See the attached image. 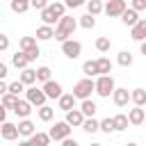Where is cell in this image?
Segmentation results:
<instances>
[{
  "mask_svg": "<svg viewBox=\"0 0 146 146\" xmlns=\"http://www.w3.org/2000/svg\"><path fill=\"white\" fill-rule=\"evenodd\" d=\"M80 23L73 18V16H62L59 18V23L55 25V39L59 41V43H64V41H68V39H73V32H75V27H78Z\"/></svg>",
  "mask_w": 146,
  "mask_h": 146,
  "instance_id": "obj_1",
  "label": "cell"
},
{
  "mask_svg": "<svg viewBox=\"0 0 146 146\" xmlns=\"http://www.w3.org/2000/svg\"><path fill=\"white\" fill-rule=\"evenodd\" d=\"M91 91H96V80H91V78H87V75L73 84V96H75L78 100L91 98Z\"/></svg>",
  "mask_w": 146,
  "mask_h": 146,
  "instance_id": "obj_2",
  "label": "cell"
},
{
  "mask_svg": "<svg viewBox=\"0 0 146 146\" xmlns=\"http://www.w3.org/2000/svg\"><path fill=\"white\" fill-rule=\"evenodd\" d=\"M114 89H116V84H114L112 75H98L96 78V94L100 98H110L114 94Z\"/></svg>",
  "mask_w": 146,
  "mask_h": 146,
  "instance_id": "obj_3",
  "label": "cell"
},
{
  "mask_svg": "<svg viewBox=\"0 0 146 146\" xmlns=\"http://www.w3.org/2000/svg\"><path fill=\"white\" fill-rule=\"evenodd\" d=\"M25 98L34 105V107H41V105H46V100H48V96H46V91H43V87L39 89V87H27L25 89Z\"/></svg>",
  "mask_w": 146,
  "mask_h": 146,
  "instance_id": "obj_4",
  "label": "cell"
},
{
  "mask_svg": "<svg viewBox=\"0 0 146 146\" xmlns=\"http://www.w3.org/2000/svg\"><path fill=\"white\" fill-rule=\"evenodd\" d=\"M71 128H73V125H71L66 119H64V121H57V123L50 128V137H52L55 141H64L66 137H71Z\"/></svg>",
  "mask_w": 146,
  "mask_h": 146,
  "instance_id": "obj_5",
  "label": "cell"
},
{
  "mask_svg": "<svg viewBox=\"0 0 146 146\" xmlns=\"http://www.w3.org/2000/svg\"><path fill=\"white\" fill-rule=\"evenodd\" d=\"M62 52H64L68 59H78V57L82 55V43H80L78 39H68V41L62 43Z\"/></svg>",
  "mask_w": 146,
  "mask_h": 146,
  "instance_id": "obj_6",
  "label": "cell"
},
{
  "mask_svg": "<svg viewBox=\"0 0 146 146\" xmlns=\"http://www.w3.org/2000/svg\"><path fill=\"white\" fill-rule=\"evenodd\" d=\"M128 9V5H125V0H107L105 2V14L110 16V18H121V14Z\"/></svg>",
  "mask_w": 146,
  "mask_h": 146,
  "instance_id": "obj_7",
  "label": "cell"
},
{
  "mask_svg": "<svg viewBox=\"0 0 146 146\" xmlns=\"http://www.w3.org/2000/svg\"><path fill=\"white\" fill-rule=\"evenodd\" d=\"M0 135H2V139L5 141H14V139H18V123H9V121H2V128H0Z\"/></svg>",
  "mask_w": 146,
  "mask_h": 146,
  "instance_id": "obj_8",
  "label": "cell"
},
{
  "mask_svg": "<svg viewBox=\"0 0 146 146\" xmlns=\"http://www.w3.org/2000/svg\"><path fill=\"white\" fill-rule=\"evenodd\" d=\"M112 100H114V105H116V107H125L128 103H132V98H130V91H128V89H123V87H116V89H114V94H112Z\"/></svg>",
  "mask_w": 146,
  "mask_h": 146,
  "instance_id": "obj_9",
  "label": "cell"
},
{
  "mask_svg": "<svg viewBox=\"0 0 146 146\" xmlns=\"http://www.w3.org/2000/svg\"><path fill=\"white\" fill-rule=\"evenodd\" d=\"M32 107H34V105H32L27 98H18V103H16V107H14L11 112H14L18 119H27V116L32 114Z\"/></svg>",
  "mask_w": 146,
  "mask_h": 146,
  "instance_id": "obj_10",
  "label": "cell"
},
{
  "mask_svg": "<svg viewBox=\"0 0 146 146\" xmlns=\"http://www.w3.org/2000/svg\"><path fill=\"white\" fill-rule=\"evenodd\" d=\"M43 91H46V96L52 98V100H57V98L64 94V89H62V84H59L57 80H48V82H43Z\"/></svg>",
  "mask_w": 146,
  "mask_h": 146,
  "instance_id": "obj_11",
  "label": "cell"
},
{
  "mask_svg": "<svg viewBox=\"0 0 146 146\" xmlns=\"http://www.w3.org/2000/svg\"><path fill=\"white\" fill-rule=\"evenodd\" d=\"M75 103H78V98L73 96V91H71V94H62V96L57 98V107H59L62 112H71V110H75Z\"/></svg>",
  "mask_w": 146,
  "mask_h": 146,
  "instance_id": "obj_12",
  "label": "cell"
},
{
  "mask_svg": "<svg viewBox=\"0 0 146 146\" xmlns=\"http://www.w3.org/2000/svg\"><path fill=\"white\" fill-rule=\"evenodd\" d=\"M139 21H141V18H139V11H137V9H132V7H128V9L121 14V23H123V25H128V27H135Z\"/></svg>",
  "mask_w": 146,
  "mask_h": 146,
  "instance_id": "obj_13",
  "label": "cell"
},
{
  "mask_svg": "<svg viewBox=\"0 0 146 146\" xmlns=\"http://www.w3.org/2000/svg\"><path fill=\"white\" fill-rule=\"evenodd\" d=\"M128 119H130V123H132V125H141V123H144V119H146V110H144V107H139V105H135L132 110H128Z\"/></svg>",
  "mask_w": 146,
  "mask_h": 146,
  "instance_id": "obj_14",
  "label": "cell"
},
{
  "mask_svg": "<svg viewBox=\"0 0 146 146\" xmlns=\"http://www.w3.org/2000/svg\"><path fill=\"white\" fill-rule=\"evenodd\" d=\"M130 36L135 39V41H146V18H141L135 27H130Z\"/></svg>",
  "mask_w": 146,
  "mask_h": 146,
  "instance_id": "obj_15",
  "label": "cell"
},
{
  "mask_svg": "<svg viewBox=\"0 0 146 146\" xmlns=\"http://www.w3.org/2000/svg\"><path fill=\"white\" fill-rule=\"evenodd\" d=\"M84 114H82V110H71V112H66V121L73 125V128H82V123H84Z\"/></svg>",
  "mask_w": 146,
  "mask_h": 146,
  "instance_id": "obj_16",
  "label": "cell"
},
{
  "mask_svg": "<svg viewBox=\"0 0 146 146\" xmlns=\"http://www.w3.org/2000/svg\"><path fill=\"white\" fill-rule=\"evenodd\" d=\"M36 39L39 41H50V39H55V27L52 25H39L36 27Z\"/></svg>",
  "mask_w": 146,
  "mask_h": 146,
  "instance_id": "obj_17",
  "label": "cell"
},
{
  "mask_svg": "<svg viewBox=\"0 0 146 146\" xmlns=\"http://www.w3.org/2000/svg\"><path fill=\"white\" fill-rule=\"evenodd\" d=\"M18 132H21V137H32V135L36 132V125H34L30 119H21V121H18Z\"/></svg>",
  "mask_w": 146,
  "mask_h": 146,
  "instance_id": "obj_18",
  "label": "cell"
},
{
  "mask_svg": "<svg viewBox=\"0 0 146 146\" xmlns=\"http://www.w3.org/2000/svg\"><path fill=\"white\" fill-rule=\"evenodd\" d=\"M30 139V144L32 146H48L50 141H52V137H50V132H34L32 137H27Z\"/></svg>",
  "mask_w": 146,
  "mask_h": 146,
  "instance_id": "obj_19",
  "label": "cell"
},
{
  "mask_svg": "<svg viewBox=\"0 0 146 146\" xmlns=\"http://www.w3.org/2000/svg\"><path fill=\"white\" fill-rule=\"evenodd\" d=\"M11 64L16 66V68H27V64H30V59H27V55L23 52V50H16L14 55H11Z\"/></svg>",
  "mask_w": 146,
  "mask_h": 146,
  "instance_id": "obj_20",
  "label": "cell"
},
{
  "mask_svg": "<svg viewBox=\"0 0 146 146\" xmlns=\"http://www.w3.org/2000/svg\"><path fill=\"white\" fill-rule=\"evenodd\" d=\"M18 80H21L25 87H32V84L36 82V71H34V68H23L21 75H18Z\"/></svg>",
  "mask_w": 146,
  "mask_h": 146,
  "instance_id": "obj_21",
  "label": "cell"
},
{
  "mask_svg": "<svg viewBox=\"0 0 146 146\" xmlns=\"http://www.w3.org/2000/svg\"><path fill=\"white\" fill-rule=\"evenodd\" d=\"M82 73H84L87 78H98L100 73H98V64H96V59H87V62L82 64Z\"/></svg>",
  "mask_w": 146,
  "mask_h": 146,
  "instance_id": "obj_22",
  "label": "cell"
},
{
  "mask_svg": "<svg viewBox=\"0 0 146 146\" xmlns=\"http://www.w3.org/2000/svg\"><path fill=\"white\" fill-rule=\"evenodd\" d=\"M130 98H132V103H135V105L144 107V105H146V89H141V87L132 89V91H130Z\"/></svg>",
  "mask_w": 146,
  "mask_h": 146,
  "instance_id": "obj_23",
  "label": "cell"
},
{
  "mask_svg": "<svg viewBox=\"0 0 146 146\" xmlns=\"http://www.w3.org/2000/svg\"><path fill=\"white\" fill-rule=\"evenodd\" d=\"M36 114H39V119H41V121H46V123H48V121H52V119H55V107H50V105H41V107L36 110Z\"/></svg>",
  "mask_w": 146,
  "mask_h": 146,
  "instance_id": "obj_24",
  "label": "cell"
},
{
  "mask_svg": "<svg viewBox=\"0 0 146 146\" xmlns=\"http://www.w3.org/2000/svg\"><path fill=\"white\" fill-rule=\"evenodd\" d=\"M39 16H41V21H43L46 25H55V23H59V18L52 14V9H50V7L41 9V11H39Z\"/></svg>",
  "mask_w": 146,
  "mask_h": 146,
  "instance_id": "obj_25",
  "label": "cell"
},
{
  "mask_svg": "<svg viewBox=\"0 0 146 146\" xmlns=\"http://www.w3.org/2000/svg\"><path fill=\"white\" fill-rule=\"evenodd\" d=\"M96 64H98V73H100V75H110V73H112V66H114V64H112L107 57H98Z\"/></svg>",
  "mask_w": 146,
  "mask_h": 146,
  "instance_id": "obj_26",
  "label": "cell"
},
{
  "mask_svg": "<svg viewBox=\"0 0 146 146\" xmlns=\"http://www.w3.org/2000/svg\"><path fill=\"white\" fill-rule=\"evenodd\" d=\"M80 110H82V114L89 119V116H94V114H96V110H98V107H96V103H94L91 98H87V100H82V103H80Z\"/></svg>",
  "mask_w": 146,
  "mask_h": 146,
  "instance_id": "obj_27",
  "label": "cell"
},
{
  "mask_svg": "<svg viewBox=\"0 0 146 146\" xmlns=\"http://www.w3.org/2000/svg\"><path fill=\"white\" fill-rule=\"evenodd\" d=\"M82 130H84V132H89V135H94V132H98V130H100V121H96L94 116H89V119H84Z\"/></svg>",
  "mask_w": 146,
  "mask_h": 146,
  "instance_id": "obj_28",
  "label": "cell"
},
{
  "mask_svg": "<svg viewBox=\"0 0 146 146\" xmlns=\"http://www.w3.org/2000/svg\"><path fill=\"white\" fill-rule=\"evenodd\" d=\"M87 11H89V14H94V16L103 14V11H105L103 0H87Z\"/></svg>",
  "mask_w": 146,
  "mask_h": 146,
  "instance_id": "obj_29",
  "label": "cell"
},
{
  "mask_svg": "<svg viewBox=\"0 0 146 146\" xmlns=\"http://www.w3.org/2000/svg\"><path fill=\"white\" fill-rule=\"evenodd\" d=\"M78 23H80V27H84V30H94V27H96V16L87 11L84 16H80V21H78Z\"/></svg>",
  "mask_w": 146,
  "mask_h": 146,
  "instance_id": "obj_30",
  "label": "cell"
},
{
  "mask_svg": "<svg viewBox=\"0 0 146 146\" xmlns=\"http://www.w3.org/2000/svg\"><path fill=\"white\" fill-rule=\"evenodd\" d=\"M132 62H135V57H132L130 50H121V52L116 55V64H119V66H130Z\"/></svg>",
  "mask_w": 146,
  "mask_h": 146,
  "instance_id": "obj_31",
  "label": "cell"
},
{
  "mask_svg": "<svg viewBox=\"0 0 146 146\" xmlns=\"http://www.w3.org/2000/svg\"><path fill=\"white\" fill-rule=\"evenodd\" d=\"M9 7H11V11H14V14H25L32 5H30V2H25V0H11V5H9Z\"/></svg>",
  "mask_w": 146,
  "mask_h": 146,
  "instance_id": "obj_32",
  "label": "cell"
},
{
  "mask_svg": "<svg viewBox=\"0 0 146 146\" xmlns=\"http://www.w3.org/2000/svg\"><path fill=\"white\" fill-rule=\"evenodd\" d=\"M128 123H130L128 114H116V116H114V125H116V132H123V130H128Z\"/></svg>",
  "mask_w": 146,
  "mask_h": 146,
  "instance_id": "obj_33",
  "label": "cell"
},
{
  "mask_svg": "<svg viewBox=\"0 0 146 146\" xmlns=\"http://www.w3.org/2000/svg\"><path fill=\"white\" fill-rule=\"evenodd\" d=\"M110 48H112V41L107 36H98L96 39V50L98 52H110Z\"/></svg>",
  "mask_w": 146,
  "mask_h": 146,
  "instance_id": "obj_34",
  "label": "cell"
},
{
  "mask_svg": "<svg viewBox=\"0 0 146 146\" xmlns=\"http://www.w3.org/2000/svg\"><path fill=\"white\" fill-rule=\"evenodd\" d=\"M36 80H39V82H48V80H52V71H50L48 66H39V68H36Z\"/></svg>",
  "mask_w": 146,
  "mask_h": 146,
  "instance_id": "obj_35",
  "label": "cell"
},
{
  "mask_svg": "<svg viewBox=\"0 0 146 146\" xmlns=\"http://www.w3.org/2000/svg\"><path fill=\"white\" fill-rule=\"evenodd\" d=\"M16 103H18V96H16V94H11V91L2 94V105H5V107L14 110V107H16Z\"/></svg>",
  "mask_w": 146,
  "mask_h": 146,
  "instance_id": "obj_36",
  "label": "cell"
},
{
  "mask_svg": "<svg viewBox=\"0 0 146 146\" xmlns=\"http://www.w3.org/2000/svg\"><path fill=\"white\" fill-rule=\"evenodd\" d=\"M100 130H103V132H107V135H110V132H116L114 116H107V119H103V121H100Z\"/></svg>",
  "mask_w": 146,
  "mask_h": 146,
  "instance_id": "obj_37",
  "label": "cell"
},
{
  "mask_svg": "<svg viewBox=\"0 0 146 146\" xmlns=\"http://www.w3.org/2000/svg\"><path fill=\"white\" fill-rule=\"evenodd\" d=\"M48 7L52 9V14H55L57 18H62V16H66V14H64V11H66V2H50Z\"/></svg>",
  "mask_w": 146,
  "mask_h": 146,
  "instance_id": "obj_38",
  "label": "cell"
},
{
  "mask_svg": "<svg viewBox=\"0 0 146 146\" xmlns=\"http://www.w3.org/2000/svg\"><path fill=\"white\" fill-rule=\"evenodd\" d=\"M36 36H23L21 41H18V46H21V50H30V48H34L36 46Z\"/></svg>",
  "mask_w": 146,
  "mask_h": 146,
  "instance_id": "obj_39",
  "label": "cell"
},
{
  "mask_svg": "<svg viewBox=\"0 0 146 146\" xmlns=\"http://www.w3.org/2000/svg\"><path fill=\"white\" fill-rule=\"evenodd\" d=\"M25 89H27V87H25L21 80H16V82H9V91H11V94H16V96H18L21 91H25Z\"/></svg>",
  "mask_w": 146,
  "mask_h": 146,
  "instance_id": "obj_40",
  "label": "cell"
},
{
  "mask_svg": "<svg viewBox=\"0 0 146 146\" xmlns=\"http://www.w3.org/2000/svg\"><path fill=\"white\" fill-rule=\"evenodd\" d=\"M23 52L27 55V59H30V62H34V59H36V57L41 55V50H39V46H34V48H30V50H23Z\"/></svg>",
  "mask_w": 146,
  "mask_h": 146,
  "instance_id": "obj_41",
  "label": "cell"
},
{
  "mask_svg": "<svg viewBox=\"0 0 146 146\" xmlns=\"http://www.w3.org/2000/svg\"><path fill=\"white\" fill-rule=\"evenodd\" d=\"M30 5H32L34 9H39V11H41V9H46L50 2H48V0H30Z\"/></svg>",
  "mask_w": 146,
  "mask_h": 146,
  "instance_id": "obj_42",
  "label": "cell"
},
{
  "mask_svg": "<svg viewBox=\"0 0 146 146\" xmlns=\"http://www.w3.org/2000/svg\"><path fill=\"white\" fill-rule=\"evenodd\" d=\"M130 7H132V9H137V11H144V9H146V0H132V2H130Z\"/></svg>",
  "mask_w": 146,
  "mask_h": 146,
  "instance_id": "obj_43",
  "label": "cell"
},
{
  "mask_svg": "<svg viewBox=\"0 0 146 146\" xmlns=\"http://www.w3.org/2000/svg\"><path fill=\"white\" fill-rule=\"evenodd\" d=\"M64 2H66V7H71V9H78V7L87 5V0H64Z\"/></svg>",
  "mask_w": 146,
  "mask_h": 146,
  "instance_id": "obj_44",
  "label": "cell"
},
{
  "mask_svg": "<svg viewBox=\"0 0 146 146\" xmlns=\"http://www.w3.org/2000/svg\"><path fill=\"white\" fill-rule=\"evenodd\" d=\"M7 48H9V36H7V34H0V50L5 52Z\"/></svg>",
  "mask_w": 146,
  "mask_h": 146,
  "instance_id": "obj_45",
  "label": "cell"
},
{
  "mask_svg": "<svg viewBox=\"0 0 146 146\" xmlns=\"http://www.w3.org/2000/svg\"><path fill=\"white\" fill-rule=\"evenodd\" d=\"M7 71H9V68H7V64H5V62H2V64H0V80H5V78H7V75H9V73H7Z\"/></svg>",
  "mask_w": 146,
  "mask_h": 146,
  "instance_id": "obj_46",
  "label": "cell"
},
{
  "mask_svg": "<svg viewBox=\"0 0 146 146\" xmlns=\"http://www.w3.org/2000/svg\"><path fill=\"white\" fill-rule=\"evenodd\" d=\"M62 146H80V144H78L75 139H71V137H66V139L62 141Z\"/></svg>",
  "mask_w": 146,
  "mask_h": 146,
  "instance_id": "obj_47",
  "label": "cell"
},
{
  "mask_svg": "<svg viewBox=\"0 0 146 146\" xmlns=\"http://www.w3.org/2000/svg\"><path fill=\"white\" fill-rule=\"evenodd\" d=\"M7 112H9V107H0V121H7Z\"/></svg>",
  "mask_w": 146,
  "mask_h": 146,
  "instance_id": "obj_48",
  "label": "cell"
},
{
  "mask_svg": "<svg viewBox=\"0 0 146 146\" xmlns=\"http://www.w3.org/2000/svg\"><path fill=\"white\" fill-rule=\"evenodd\" d=\"M7 91H9V84L2 80V82H0V96H2V94H7Z\"/></svg>",
  "mask_w": 146,
  "mask_h": 146,
  "instance_id": "obj_49",
  "label": "cell"
},
{
  "mask_svg": "<svg viewBox=\"0 0 146 146\" xmlns=\"http://www.w3.org/2000/svg\"><path fill=\"white\" fill-rule=\"evenodd\" d=\"M139 50H141V55L146 57V41H141V43H139Z\"/></svg>",
  "mask_w": 146,
  "mask_h": 146,
  "instance_id": "obj_50",
  "label": "cell"
},
{
  "mask_svg": "<svg viewBox=\"0 0 146 146\" xmlns=\"http://www.w3.org/2000/svg\"><path fill=\"white\" fill-rule=\"evenodd\" d=\"M18 146H32V144H30V139H27V137H25V139H23V141H18Z\"/></svg>",
  "mask_w": 146,
  "mask_h": 146,
  "instance_id": "obj_51",
  "label": "cell"
},
{
  "mask_svg": "<svg viewBox=\"0 0 146 146\" xmlns=\"http://www.w3.org/2000/svg\"><path fill=\"white\" fill-rule=\"evenodd\" d=\"M125 146H137V144H135V141H128V144H125Z\"/></svg>",
  "mask_w": 146,
  "mask_h": 146,
  "instance_id": "obj_52",
  "label": "cell"
},
{
  "mask_svg": "<svg viewBox=\"0 0 146 146\" xmlns=\"http://www.w3.org/2000/svg\"><path fill=\"white\" fill-rule=\"evenodd\" d=\"M91 146H103V144H91Z\"/></svg>",
  "mask_w": 146,
  "mask_h": 146,
  "instance_id": "obj_53",
  "label": "cell"
},
{
  "mask_svg": "<svg viewBox=\"0 0 146 146\" xmlns=\"http://www.w3.org/2000/svg\"><path fill=\"white\" fill-rule=\"evenodd\" d=\"M144 123H146V119H144Z\"/></svg>",
  "mask_w": 146,
  "mask_h": 146,
  "instance_id": "obj_54",
  "label": "cell"
},
{
  "mask_svg": "<svg viewBox=\"0 0 146 146\" xmlns=\"http://www.w3.org/2000/svg\"><path fill=\"white\" fill-rule=\"evenodd\" d=\"M25 2H30V0H25Z\"/></svg>",
  "mask_w": 146,
  "mask_h": 146,
  "instance_id": "obj_55",
  "label": "cell"
},
{
  "mask_svg": "<svg viewBox=\"0 0 146 146\" xmlns=\"http://www.w3.org/2000/svg\"><path fill=\"white\" fill-rule=\"evenodd\" d=\"M144 107H146V105H144Z\"/></svg>",
  "mask_w": 146,
  "mask_h": 146,
  "instance_id": "obj_56",
  "label": "cell"
},
{
  "mask_svg": "<svg viewBox=\"0 0 146 146\" xmlns=\"http://www.w3.org/2000/svg\"><path fill=\"white\" fill-rule=\"evenodd\" d=\"M105 2H107V0H105Z\"/></svg>",
  "mask_w": 146,
  "mask_h": 146,
  "instance_id": "obj_57",
  "label": "cell"
}]
</instances>
